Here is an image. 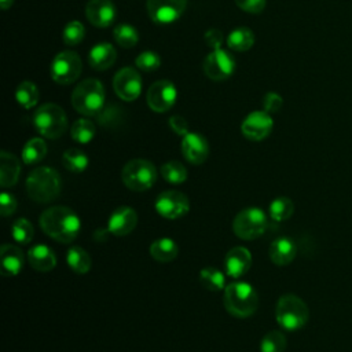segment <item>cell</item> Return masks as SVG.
<instances>
[{
	"label": "cell",
	"mask_w": 352,
	"mask_h": 352,
	"mask_svg": "<svg viewBox=\"0 0 352 352\" xmlns=\"http://www.w3.org/2000/svg\"><path fill=\"white\" fill-rule=\"evenodd\" d=\"M116 59H117V51L109 43L95 44L88 54L89 66L99 72L110 69L114 65Z\"/></svg>",
	"instance_id": "44dd1931"
},
{
	"label": "cell",
	"mask_w": 352,
	"mask_h": 352,
	"mask_svg": "<svg viewBox=\"0 0 352 352\" xmlns=\"http://www.w3.org/2000/svg\"><path fill=\"white\" fill-rule=\"evenodd\" d=\"M28 261L33 270L38 272H48L56 265V254L50 246L38 243L28 250Z\"/></svg>",
	"instance_id": "7402d4cb"
},
{
	"label": "cell",
	"mask_w": 352,
	"mask_h": 352,
	"mask_svg": "<svg viewBox=\"0 0 352 352\" xmlns=\"http://www.w3.org/2000/svg\"><path fill=\"white\" fill-rule=\"evenodd\" d=\"M204 73L208 78L213 81H223L231 77L235 69L234 58L223 48L213 50L206 55L202 65Z\"/></svg>",
	"instance_id": "8fae6325"
},
{
	"label": "cell",
	"mask_w": 352,
	"mask_h": 352,
	"mask_svg": "<svg viewBox=\"0 0 352 352\" xmlns=\"http://www.w3.org/2000/svg\"><path fill=\"white\" fill-rule=\"evenodd\" d=\"M113 88L120 99L132 102L142 92V77L133 67H122L113 78Z\"/></svg>",
	"instance_id": "5bb4252c"
},
{
	"label": "cell",
	"mask_w": 352,
	"mask_h": 352,
	"mask_svg": "<svg viewBox=\"0 0 352 352\" xmlns=\"http://www.w3.org/2000/svg\"><path fill=\"white\" fill-rule=\"evenodd\" d=\"M138 213L131 206H118L107 220V231L116 236H125L135 230Z\"/></svg>",
	"instance_id": "2e32d148"
},
{
	"label": "cell",
	"mask_w": 352,
	"mask_h": 352,
	"mask_svg": "<svg viewBox=\"0 0 352 352\" xmlns=\"http://www.w3.org/2000/svg\"><path fill=\"white\" fill-rule=\"evenodd\" d=\"M16 209V199L12 194L7 192V191H3L0 194V210H1V214L4 217L12 214Z\"/></svg>",
	"instance_id": "b9f144b4"
},
{
	"label": "cell",
	"mask_w": 352,
	"mask_h": 352,
	"mask_svg": "<svg viewBox=\"0 0 352 352\" xmlns=\"http://www.w3.org/2000/svg\"><path fill=\"white\" fill-rule=\"evenodd\" d=\"M122 183L132 191H146L157 180L155 165L144 158L128 161L121 170Z\"/></svg>",
	"instance_id": "52a82bcc"
},
{
	"label": "cell",
	"mask_w": 352,
	"mask_h": 352,
	"mask_svg": "<svg viewBox=\"0 0 352 352\" xmlns=\"http://www.w3.org/2000/svg\"><path fill=\"white\" fill-rule=\"evenodd\" d=\"M272 126V117L264 110H257L246 116V118L242 121L241 132L246 139L258 142L271 133Z\"/></svg>",
	"instance_id": "9a60e30c"
},
{
	"label": "cell",
	"mask_w": 352,
	"mask_h": 352,
	"mask_svg": "<svg viewBox=\"0 0 352 352\" xmlns=\"http://www.w3.org/2000/svg\"><path fill=\"white\" fill-rule=\"evenodd\" d=\"M276 322L286 330H298L304 327L309 319V309L304 300L296 294H283L275 308Z\"/></svg>",
	"instance_id": "8992f818"
},
{
	"label": "cell",
	"mask_w": 352,
	"mask_h": 352,
	"mask_svg": "<svg viewBox=\"0 0 352 352\" xmlns=\"http://www.w3.org/2000/svg\"><path fill=\"white\" fill-rule=\"evenodd\" d=\"M25 264V254L21 248L4 243L0 248V274L3 276H15Z\"/></svg>",
	"instance_id": "ffe728a7"
},
{
	"label": "cell",
	"mask_w": 352,
	"mask_h": 352,
	"mask_svg": "<svg viewBox=\"0 0 352 352\" xmlns=\"http://www.w3.org/2000/svg\"><path fill=\"white\" fill-rule=\"evenodd\" d=\"M62 188L59 173L51 166H38L26 177V191L30 199L47 204L58 198Z\"/></svg>",
	"instance_id": "7a4b0ae2"
},
{
	"label": "cell",
	"mask_w": 352,
	"mask_h": 352,
	"mask_svg": "<svg viewBox=\"0 0 352 352\" xmlns=\"http://www.w3.org/2000/svg\"><path fill=\"white\" fill-rule=\"evenodd\" d=\"M62 162L67 170L73 173H80L87 169L89 160H88V155L80 148H69L63 153Z\"/></svg>",
	"instance_id": "4dcf8cb0"
},
{
	"label": "cell",
	"mask_w": 352,
	"mask_h": 352,
	"mask_svg": "<svg viewBox=\"0 0 352 352\" xmlns=\"http://www.w3.org/2000/svg\"><path fill=\"white\" fill-rule=\"evenodd\" d=\"M135 65L143 72H154L161 66V58L154 51H143L136 56Z\"/></svg>",
	"instance_id": "f35d334b"
},
{
	"label": "cell",
	"mask_w": 352,
	"mask_h": 352,
	"mask_svg": "<svg viewBox=\"0 0 352 352\" xmlns=\"http://www.w3.org/2000/svg\"><path fill=\"white\" fill-rule=\"evenodd\" d=\"M120 109L114 107V106H109L107 109H103L96 117L100 121L102 125L104 126H114L116 124H118L121 121L120 118Z\"/></svg>",
	"instance_id": "ab89813d"
},
{
	"label": "cell",
	"mask_w": 352,
	"mask_h": 352,
	"mask_svg": "<svg viewBox=\"0 0 352 352\" xmlns=\"http://www.w3.org/2000/svg\"><path fill=\"white\" fill-rule=\"evenodd\" d=\"M21 173V162L19 160L8 153L1 151L0 153V186L1 187H11L15 186Z\"/></svg>",
	"instance_id": "cb8c5ba5"
},
{
	"label": "cell",
	"mask_w": 352,
	"mask_h": 352,
	"mask_svg": "<svg viewBox=\"0 0 352 352\" xmlns=\"http://www.w3.org/2000/svg\"><path fill=\"white\" fill-rule=\"evenodd\" d=\"M113 36H114L116 43L122 48H132L139 41L138 30L128 23L117 25L113 30Z\"/></svg>",
	"instance_id": "836d02e7"
},
{
	"label": "cell",
	"mask_w": 352,
	"mask_h": 352,
	"mask_svg": "<svg viewBox=\"0 0 352 352\" xmlns=\"http://www.w3.org/2000/svg\"><path fill=\"white\" fill-rule=\"evenodd\" d=\"M296 253H297L296 243L287 236H280L274 239L268 249L270 258L276 265L290 264L294 260Z\"/></svg>",
	"instance_id": "603a6c76"
},
{
	"label": "cell",
	"mask_w": 352,
	"mask_h": 352,
	"mask_svg": "<svg viewBox=\"0 0 352 352\" xmlns=\"http://www.w3.org/2000/svg\"><path fill=\"white\" fill-rule=\"evenodd\" d=\"M179 248L177 243L170 238H160L151 242L150 245V254L155 261L160 263H169L177 257Z\"/></svg>",
	"instance_id": "d4e9b609"
},
{
	"label": "cell",
	"mask_w": 352,
	"mask_h": 352,
	"mask_svg": "<svg viewBox=\"0 0 352 352\" xmlns=\"http://www.w3.org/2000/svg\"><path fill=\"white\" fill-rule=\"evenodd\" d=\"M268 226L267 214L260 208H245L232 220L234 234L245 241H252L264 234Z\"/></svg>",
	"instance_id": "ba28073f"
},
{
	"label": "cell",
	"mask_w": 352,
	"mask_h": 352,
	"mask_svg": "<svg viewBox=\"0 0 352 352\" xmlns=\"http://www.w3.org/2000/svg\"><path fill=\"white\" fill-rule=\"evenodd\" d=\"M41 230L52 239L60 243L73 242L81 230V221L77 213L67 206H50L40 216Z\"/></svg>",
	"instance_id": "6da1fadb"
},
{
	"label": "cell",
	"mask_w": 352,
	"mask_h": 352,
	"mask_svg": "<svg viewBox=\"0 0 352 352\" xmlns=\"http://www.w3.org/2000/svg\"><path fill=\"white\" fill-rule=\"evenodd\" d=\"M85 18L96 28H107L116 19V7L111 0H89L85 6Z\"/></svg>",
	"instance_id": "ac0fdd59"
},
{
	"label": "cell",
	"mask_w": 352,
	"mask_h": 352,
	"mask_svg": "<svg viewBox=\"0 0 352 352\" xmlns=\"http://www.w3.org/2000/svg\"><path fill=\"white\" fill-rule=\"evenodd\" d=\"M283 104V99L276 92H267L263 98V109L268 114L278 113Z\"/></svg>",
	"instance_id": "60d3db41"
},
{
	"label": "cell",
	"mask_w": 352,
	"mask_h": 352,
	"mask_svg": "<svg viewBox=\"0 0 352 352\" xmlns=\"http://www.w3.org/2000/svg\"><path fill=\"white\" fill-rule=\"evenodd\" d=\"M95 133H96V126L88 118L76 120L70 129V135H72L73 140H76L77 143H81V144L89 143L94 139Z\"/></svg>",
	"instance_id": "1f68e13d"
},
{
	"label": "cell",
	"mask_w": 352,
	"mask_h": 352,
	"mask_svg": "<svg viewBox=\"0 0 352 352\" xmlns=\"http://www.w3.org/2000/svg\"><path fill=\"white\" fill-rule=\"evenodd\" d=\"M169 126L170 129L176 133V135H180V136H184L188 133V124H187V120L182 116H172L169 118Z\"/></svg>",
	"instance_id": "f6af8a7d"
},
{
	"label": "cell",
	"mask_w": 352,
	"mask_h": 352,
	"mask_svg": "<svg viewBox=\"0 0 352 352\" xmlns=\"http://www.w3.org/2000/svg\"><path fill=\"white\" fill-rule=\"evenodd\" d=\"M72 106L85 117H96L104 106L103 84L96 78H85L78 82L72 94Z\"/></svg>",
	"instance_id": "277c9868"
},
{
	"label": "cell",
	"mask_w": 352,
	"mask_h": 352,
	"mask_svg": "<svg viewBox=\"0 0 352 352\" xmlns=\"http://www.w3.org/2000/svg\"><path fill=\"white\" fill-rule=\"evenodd\" d=\"M162 177L170 184H182L187 179V169L179 161H168L161 166Z\"/></svg>",
	"instance_id": "e575fe53"
},
{
	"label": "cell",
	"mask_w": 352,
	"mask_h": 352,
	"mask_svg": "<svg viewBox=\"0 0 352 352\" xmlns=\"http://www.w3.org/2000/svg\"><path fill=\"white\" fill-rule=\"evenodd\" d=\"M33 125L41 136L47 139H58L66 132L67 117L60 106L55 103H44L36 109L33 114Z\"/></svg>",
	"instance_id": "5b68a950"
},
{
	"label": "cell",
	"mask_w": 352,
	"mask_h": 352,
	"mask_svg": "<svg viewBox=\"0 0 352 352\" xmlns=\"http://www.w3.org/2000/svg\"><path fill=\"white\" fill-rule=\"evenodd\" d=\"M47 155V143L43 138L29 139L22 148V161L26 165L40 162Z\"/></svg>",
	"instance_id": "83f0119b"
},
{
	"label": "cell",
	"mask_w": 352,
	"mask_h": 352,
	"mask_svg": "<svg viewBox=\"0 0 352 352\" xmlns=\"http://www.w3.org/2000/svg\"><path fill=\"white\" fill-rule=\"evenodd\" d=\"M40 98L37 85L32 81H22L15 89V99L23 109H32Z\"/></svg>",
	"instance_id": "f1b7e54d"
},
{
	"label": "cell",
	"mask_w": 352,
	"mask_h": 352,
	"mask_svg": "<svg viewBox=\"0 0 352 352\" xmlns=\"http://www.w3.org/2000/svg\"><path fill=\"white\" fill-rule=\"evenodd\" d=\"M252 265V254L243 246L231 248L224 258V268L228 276L238 279L243 276Z\"/></svg>",
	"instance_id": "d6986e66"
},
{
	"label": "cell",
	"mask_w": 352,
	"mask_h": 352,
	"mask_svg": "<svg viewBox=\"0 0 352 352\" xmlns=\"http://www.w3.org/2000/svg\"><path fill=\"white\" fill-rule=\"evenodd\" d=\"M11 235L12 238L21 243V245H26L33 239L34 235V228L32 226V223L28 219H16L12 226H11Z\"/></svg>",
	"instance_id": "8d00e7d4"
},
{
	"label": "cell",
	"mask_w": 352,
	"mask_h": 352,
	"mask_svg": "<svg viewBox=\"0 0 352 352\" xmlns=\"http://www.w3.org/2000/svg\"><path fill=\"white\" fill-rule=\"evenodd\" d=\"M199 283L210 292H219L226 289V276L216 267H205L199 272Z\"/></svg>",
	"instance_id": "f546056e"
},
{
	"label": "cell",
	"mask_w": 352,
	"mask_h": 352,
	"mask_svg": "<svg viewBox=\"0 0 352 352\" xmlns=\"http://www.w3.org/2000/svg\"><path fill=\"white\" fill-rule=\"evenodd\" d=\"M204 41L208 47L212 50H219L221 48L223 44V33L219 29H209L204 34Z\"/></svg>",
	"instance_id": "ee69618b"
},
{
	"label": "cell",
	"mask_w": 352,
	"mask_h": 352,
	"mask_svg": "<svg viewBox=\"0 0 352 352\" xmlns=\"http://www.w3.org/2000/svg\"><path fill=\"white\" fill-rule=\"evenodd\" d=\"M85 36V28L80 21H70L65 28H63V43L66 45L74 47L82 41Z\"/></svg>",
	"instance_id": "74e56055"
},
{
	"label": "cell",
	"mask_w": 352,
	"mask_h": 352,
	"mask_svg": "<svg viewBox=\"0 0 352 352\" xmlns=\"http://www.w3.org/2000/svg\"><path fill=\"white\" fill-rule=\"evenodd\" d=\"M187 0H147L146 8L150 19L160 25L172 23L186 11Z\"/></svg>",
	"instance_id": "7c38bea8"
},
{
	"label": "cell",
	"mask_w": 352,
	"mask_h": 352,
	"mask_svg": "<svg viewBox=\"0 0 352 352\" xmlns=\"http://www.w3.org/2000/svg\"><path fill=\"white\" fill-rule=\"evenodd\" d=\"M82 70V62L77 52L62 51L56 54L51 62V77L60 85H69L74 82Z\"/></svg>",
	"instance_id": "9c48e42d"
},
{
	"label": "cell",
	"mask_w": 352,
	"mask_h": 352,
	"mask_svg": "<svg viewBox=\"0 0 352 352\" xmlns=\"http://www.w3.org/2000/svg\"><path fill=\"white\" fill-rule=\"evenodd\" d=\"M235 4L250 14H258L265 7V0H234Z\"/></svg>",
	"instance_id": "7bdbcfd3"
},
{
	"label": "cell",
	"mask_w": 352,
	"mask_h": 352,
	"mask_svg": "<svg viewBox=\"0 0 352 352\" xmlns=\"http://www.w3.org/2000/svg\"><path fill=\"white\" fill-rule=\"evenodd\" d=\"M66 261L70 270L76 274H87L91 270V256L81 246H72L66 252Z\"/></svg>",
	"instance_id": "484cf974"
},
{
	"label": "cell",
	"mask_w": 352,
	"mask_h": 352,
	"mask_svg": "<svg viewBox=\"0 0 352 352\" xmlns=\"http://www.w3.org/2000/svg\"><path fill=\"white\" fill-rule=\"evenodd\" d=\"M182 153L190 164H204L209 155V143L201 133L188 132L183 136Z\"/></svg>",
	"instance_id": "e0dca14e"
},
{
	"label": "cell",
	"mask_w": 352,
	"mask_h": 352,
	"mask_svg": "<svg viewBox=\"0 0 352 352\" xmlns=\"http://www.w3.org/2000/svg\"><path fill=\"white\" fill-rule=\"evenodd\" d=\"M154 206L160 216L173 220L184 216L190 210V199L182 191L168 190L157 197Z\"/></svg>",
	"instance_id": "30bf717a"
},
{
	"label": "cell",
	"mask_w": 352,
	"mask_h": 352,
	"mask_svg": "<svg viewBox=\"0 0 352 352\" xmlns=\"http://www.w3.org/2000/svg\"><path fill=\"white\" fill-rule=\"evenodd\" d=\"M223 302L227 312L235 318H249L258 307L256 289L246 282H231L224 289Z\"/></svg>",
	"instance_id": "3957f363"
},
{
	"label": "cell",
	"mask_w": 352,
	"mask_h": 352,
	"mask_svg": "<svg viewBox=\"0 0 352 352\" xmlns=\"http://www.w3.org/2000/svg\"><path fill=\"white\" fill-rule=\"evenodd\" d=\"M227 45L232 51H248L254 44V34L249 28L241 26L230 32L227 36Z\"/></svg>",
	"instance_id": "4316f807"
},
{
	"label": "cell",
	"mask_w": 352,
	"mask_h": 352,
	"mask_svg": "<svg viewBox=\"0 0 352 352\" xmlns=\"http://www.w3.org/2000/svg\"><path fill=\"white\" fill-rule=\"evenodd\" d=\"M12 3H14V0H0V7L3 10H8L12 6Z\"/></svg>",
	"instance_id": "bcb514c9"
},
{
	"label": "cell",
	"mask_w": 352,
	"mask_h": 352,
	"mask_svg": "<svg viewBox=\"0 0 352 352\" xmlns=\"http://www.w3.org/2000/svg\"><path fill=\"white\" fill-rule=\"evenodd\" d=\"M294 212V204L287 197H278L275 198L268 208L270 217L275 221H285L292 217Z\"/></svg>",
	"instance_id": "d6a6232c"
},
{
	"label": "cell",
	"mask_w": 352,
	"mask_h": 352,
	"mask_svg": "<svg viewBox=\"0 0 352 352\" xmlns=\"http://www.w3.org/2000/svg\"><path fill=\"white\" fill-rule=\"evenodd\" d=\"M287 340L282 331H268L260 342V352H283L286 349Z\"/></svg>",
	"instance_id": "d590c367"
},
{
	"label": "cell",
	"mask_w": 352,
	"mask_h": 352,
	"mask_svg": "<svg viewBox=\"0 0 352 352\" xmlns=\"http://www.w3.org/2000/svg\"><path fill=\"white\" fill-rule=\"evenodd\" d=\"M176 87L168 80H158L150 85L146 94L148 107L155 113L168 111L176 102Z\"/></svg>",
	"instance_id": "4fadbf2b"
}]
</instances>
